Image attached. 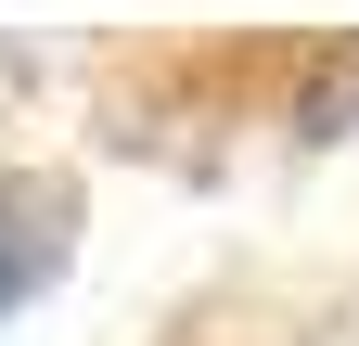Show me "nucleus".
Masks as SVG:
<instances>
[{
  "label": "nucleus",
  "mask_w": 359,
  "mask_h": 346,
  "mask_svg": "<svg viewBox=\"0 0 359 346\" xmlns=\"http://www.w3.org/2000/svg\"><path fill=\"white\" fill-rule=\"evenodd\" d=\"M52 256H65V231H52V205H39L26 180H0V308L52 282Z\"/></svg>",
  "instance_id": "1"
}]
</instances>
